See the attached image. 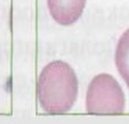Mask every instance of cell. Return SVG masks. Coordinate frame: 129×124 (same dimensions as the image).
Returning <instances> with one entry per match:
<instances>
[{
  "mask_svg": "<svg viewBox=\"0 0 129 124\" xmlns=\"http://www.w3.org/2000/svg\"><path fill=\"white\" fill-rule=\"evenodd\" d=\"M115 64L120 75L129 88V29L123 32L115 49Z\"/></svg>",
  "mask_w": 129,
  "mask_h": 124,
  "instance_id": "cell-4",
  "label": "cell"
},
{
  "mask_svg": "<svg viewBox=\"0 0 129 124\" xmlns=\"http://www.w3.org/2000/svg\"><path fill=\"white\" fill-rule=\"evenodd\" d=\"M42 109L50 114H61L72 108L78 95V79L68 63L54 60L41 71L37 87Z\"/></svg>",
  "mask_w": 129,
  "mask_h": 124,
  "instance_id": "cell-1",
  "label": "cell"
},
{
  "mask_svg": "<svg viewBox=\"0 0 129 124\" xmlns=\"http://www.w3.org/2000/svg\"><path fill=\"white\" fill-rule=\"evenodd\" d=\"M47 4L49 13L56 23L71 25L81 16L86 0H47Z\"/></svg>",
  "mask_w": 129,
  "mask_h": 124,
  "instance_id": "cell-3",
  "label": "cell"
},
{
  "mask_svg": "<svg viewBox=\"0 0 129 124\" xmlns=\"http://www.w3.org/2000/svg\"><path fill=\"white\" fill-rule=\"evenodd\" d=\"M86 107L90 114L107 115L123 113L126 98L121 85L107 73L96 75L88 85Z\"/></svg>",
  "mask_w": 129,
  "mask_h": 124,
  "instance_id": "cell-2",
  "label": "cell"
}]
</instances>
